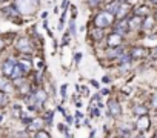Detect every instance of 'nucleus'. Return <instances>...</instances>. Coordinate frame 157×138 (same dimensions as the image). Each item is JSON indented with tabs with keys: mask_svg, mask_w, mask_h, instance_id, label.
I'll return each instance as SVG.
<instances>
[{
	"mask_svg": "<svg viewBox=\"0 0 157 138\" xmlns=\"http://www.w3.org/2000/svg\"><path fill=\"white\" fill-rule=\"evenodd\" d=\"M39 5V0H16L17 11L22 14H33Z\"/></svg>",
	"mask_w": 157,
	"mask_h": 138,
	"instance_id": "f257e3e1",
	"label": "nucleus"
},
{
	"mask_svg": "<svg viewBox=\"0 0 157 138\" xmlns=\"http://www.w3.org/2000/svg\"><path fill=\"white\" fill-rule=\"evenodd\" d=\"M46 100V94L45 91H37L34 94H31V97H28V104L31 109H39Z\"/></svg>",
	"mask_w": 157,
	"mask_h": 138,
	"instance_id": "f03ea898",
	"label": "nucleus"
},
{
	"mask_svg": "<svg viewBox=\"0 0 157 138\" xmlns=\"http://www.w3.org/2000/svg\"><path fill=\"white\" fill-rule=\"evenodd\" d=\"M113 19H114L113 14H109L108 11H102V13H99V14L96 16L94 23H96L99 28H106V26H109V25L113 23Z\"/></svg>",
	"mask_w": 157,
	"mask_h": 138,
	"instance_id": "7ed1b4c3",
	"label": "nucleus"
},
{
	"mask_svg": "<svg viewBox=\"0 0 157 138\" xmlns=\"http://www.w3.org/2000/svg\"><path fill=\"white\" fill-rule=\"evenodd\" d=\"M16 48H17L20 52H25V54H29V52L33 51L31 42H29L26 37H23V38H19V40H17V43H16Z\"/></svg>",
	"mask_w": 157,
	"mask_h": 138,
	"instance_id": "20e7f679",
	"label": "nucleus"
},
{
	"mask_svg": "<svg viewBox=\"0 0 157 138\" xmlns=\"http://www.w3.org/2000/svg\"><path fill=\"white\" fill-rule=\"evenodd\" d=\"M16 61L14 60H6L3 64H2V72L5 77H13V72H14V67H16Z\"/></svg>",
	"mask_w": 157,
	"mask_h": 138,
	"instance_id": "39448f33",
	"label": "nucleus"
},
{
	"mask_svg": "<svg viewBox=\"0 0 157 138\" xmlns=\"http://www.w3.org/2000/svg\"><path fill=\"white\" fill-rule=\"evenodd\" d=\"M136 129L139 130V132H145V130H148V127H149V118H148V115H142V117H139V120L136 121Z\"/></svg>",
	"mask_w": 157,
	"mask_h": 138,
	"instance_id": "423d86ee",
	"label": "nucleus"
},
{
	"mask_svg": "<svg viewBox=\"0 0 157 138\" xmlns=\"http://www.w3.org/2000/svg\"><path fill=\"white\" fill-rule=\"evenodd\" d=\"M120 112H122V109H120L119 103H117L116 100H111V101L108 103V114L113 115V117H119Z\"/></svg>",
	"mask_w": 157,
	"mask_h": 138,
	"instance_id": "0eeeda50",
	"label": "nucleus"
},
{
	"mask_svg": "<svg viewBox=\"0 0 157 138\" xmlns=\"http://www.w3.org/2000/svg\"><path fill=\"white\" fill-rule=\"evenodd\" d=\"M120 45H122V35L113 32V34L108 37V46H109V48H119Z\"/></svg>",
	"mask_w": 157,
	"mask_h": 138,
	"instance_id": "6e6552de",
	"label": "nucleus"
},
{
	"mask_svg": "<svg viewBox=\"0 0 157 138\" xmlns=\"http://www.w3.org/2000/svg\"><path fill=\"white\" fill-rule=\"evenodd\" d=\"M128 29H129V28H128V22H126V20H122V22H117V23H116L114 34H119V35H122V34H125Z\"/></svg>",
	"mask_w": 157,
	"mask_h": 138,
	"instance_id": "1a4fd4ad",
	"label": "nucleus"
},
{
	"mask_svg": "<svg viewBox=\"0 0 157 138\" xmlns=\"http://www.w3.org/2000/svg\"><path fill=\"white\" fill-rule=\"evenodd\" d=\"M146 54H148V51L145 49V48H134L132 49V52H131V57L132 58H143V57H146Z\"/></svg>",
	"mask_w": 157,
	"mask_h": 138,
	"instance_id": "9d476101",
	"label": "nucleus"
},
{
	"mask_svg": "<svg viewBox=\"0 0 157 138\" xmlns=\"http://www.w3.org/2000/svg\"><path fill=\"white\" fill-rule=\"evenodd\" d=\"M19 64L22 66V69H23V72H25V74H28V72L31 71V66H33V63H31L29 58H22V60L19 61Z\"/></svg>",
	"mask_w": 157,
	"mask_h": 138,
	"instance_id": "9b49d317",
	"label": "nucleus"
},
{
	"mask_svg": "<svg viewBox=\"0 0 157 138\" xmlns=\"http://www.w3.org/2000/svg\"><path fill=\"white\" fill-rule=\"evenodd\" d=\"M3 13H5V16H8V17H13V19H14V22H19V20H17V19H19L17 8H14V6H10V8H6Z\"/></svg>",
	"mask_w": 157,
	"mask_h": 138,
	"instance_id": "f8f14e48",
	"label": "nucleus"
},
{
	"mask_svg": "<svg viewBox=\"0 0 157 138\" xmlns=\"http://www.w3.org/2000/svg\"><path fill=\"white\" fill-rule=\"evenodd\" d=\"M122 52H123L122 46H119V48H113V49H109V51H108V57H109V58H114V57H122Z\"/></svg>",
	"mask_w": 157,
	"mask_h": 138,
	"instance_id": "ddd939ff",
	"label": "nucleus"
},
{
	"mask_svg": "<svg viewBox=\"0 0 157 138\" xmlns=\"http://www.w3.org/2000/svg\"><path fill=\"white\" fill-rule=\"evenodd\" d=\"M22 75H25V72H23L22 66L17 63V64H16V67H14V72H13V77H11V78H14V80H16V78H20Z\"/></svg>",
	"mask_w": 157,
	"mask_h": 138,
	"instance_id": "4468645a",
	"label": "nucleus"
},
{
	"mask_svg": "<svg viewBox=\"0 0 157 138\" xmlns=\"http://www.w3.org/2000/svg\"><path fill=\"white\" fill-rule=\"evenodd\" d=\"M42 121L40 120H33L29 124H28V130H42Z\"/></svg>",
	"mask_w": 157,
	"mask_h": 138,
	"instance_id": "2eb2a0df",
	"label": "nucleus"
},
{
	"mask_svg": "<svg viewBox=\"0 0 157 138\" xmlns=\"http://www.w3.org/2000/svg\"><path fill=\"white\" fill-rule=\"evenodd\" d=\"M8 103H10V98H8L6 92H2V91H0V107H5Z\"/></svg>",
	"mask_w": 157,
	"mask_h": 138,
	"instance_id": "dca6fc26",
	"label": "nucleus"
},
{
	"mask_svg": "<svg viewBox=\"0 0 157 138\" xmlns=\"http://www.w3.org/2000/svg\"><path fill=\"white\" fill-rule=\"evenodd\" d=\"M129 8H128V5L126 3H120V8H119V11H117V17H122V16H125L126 14V11H128Z\"/></svg>",
	"mask_w": 157,
	"mask_h": 138,
	"instance_id": "f3484780",
	"label": "nucleus"
},
{
	"mask_svg": "<svg viewBox=\"0 0 157 138\" xmlns=\"http://www.w3.org/2000/svg\"><path fill=\"white\" fill-rule=\"evenodd\" d=\"M0 89H2V92H11V85L5 80H0Z\"/></svg>",
	"mask_w": 157,
	"mask_h": 138,
	"instance_id": "a211bd4d",
	"label": "nucleus"
},
{
	"mask_svg": "<svg viewBox=\"0 0 157 138\" xmlns=\"http://www.w3.org/2000/svg\"><path fill=\"white\" fill-rule=\"evenodd\" d=\"M139 25H140V20H139V17H137V16L128 22V28H129V29H132L134 26H136V28H139Z\"/></svg>",
	"mask_w": 157,
	"mask_h": 138,
	"instance_id": "6ab92c4d",
	"label": "nucleus"
},
{
	"mask_svg": "<svg viewBox=\"0 0 157 138\" xmlns=\"http://www.w3.org/2000/svg\"><path fill=\"white\" fill-rule=\"evenodd\" d=\"M134 14H136L137 17H139V16H145V14H148V8H146V6H140L139 9H136Z\"/></svg>",
	"mask_w": 157,
	"mask_h": 138,
	"instance_id": "aec40b11",
	"label": "nucleus"
},
{
	"mask_svg": "<svg viewBox=\"0 0 157 138\" xmlns=\"http://www.w3.org/2000/svg\"><path fill=\"white\" fill-rule=\"evenodd\" d=\"M34 138H51V136H49V133H48L46 130H39Z\"/></svg>",
	"mask_w": 157,
	"mask_h": 138,
	"instance_id": "412c9836",
	"label": "nucleus"
},
{
	"mask_svg": "<svg viewBox=\"0 0 157 138\" xmlns=\"http://www.w3.org/2000/svg\"><path fill=\"white\" fill-rule=\"evenodd\" d=\"M134 114H139L140 117H142V115H146V109H145V107H142V106L134 107Z\"/></svg>",
	"mask_w": 157,
	"mask_h": 138,
	"instance_id": "4be33fe9",
	"label": "nucleus"
},
{
	"mask_svg": "<svg viewBox=\"0 0 157 138\" xmlns=\"http://www.w3.org/2000/svg\"><path fill=\"white\" fill-rule=\"evenodd\" d=\"M102 37H103V34H102V31H100V29H94V31H93V38L100 40Z\"/></svg>",
	"mask_w": 157,
	"mask_h": 138,
	"instance_id": "5701e85b",
	"label": "nucleus"
},
{
	"mask_svg": "<svg viewBox=\"0 0 157 138\" xmlns=\"http://www.w3.org/2000/svg\"><path fill=\"white\" fill-rule=\"evenodd\" d=\"M99 2H100V0H88V3H90V6H91V8H97Z\"/></svg>",
	"mask_w": 157,
	"mask_h": 138,
	"instance_id": "b1692460",
	"label": "nucleus"
},
{
	"mask_svg": "<svg viewBox=\"0 0 157 138\" xmlns=\"http://www.w3.org/2000/svg\"><path fill=\"white\" fill-rule=\"evenodd\" d=\"M129 60H131L129 55H122V57H120V61H122V63H128Z\"/></svg>",
	"mask_w": 157,
	"mask_h": 138,
	"instance_id": "393cba45",
	"label": "nucleus"
},
{
	"mask_svg": "<svg viewBox=\"0 0 157 138\" xmlns=\"http://www.w3.org/2000/svg\"><path fill=\"white\" fill-rule=\"evenodd\" d=\"M69 29H71V34L74 35V34H75V25H74V20L69 23Z\"/></svg>",
	"mask_w": 157,
	"mask_h": 138,
	"instance_id": "a878e982",
	"label": "nucleus"
},
{
	"mask_svg": "<svg viewBox=\"0 0 157 138\" xmlns=\"http://www.w3.org/2000/svg\"><path fill=\"white\" fill-rule=\"evenodd\" d=\"M3 49H5V42H3L2 38H0V52H2Z\"/></svg>",
	"mask_w": 157,
	"mask_h": 138,
	"instance_id": "bb28decb",
	"label": "nucleus"
},
{
	"mask_svg": "<svg viewBox=\"0 0 157 138\" xmlns=\"http://www.w3.org/2000/svg\"><path fill=\"white\" fill-rule=\"evenodd\" d=\"M152 106H154V107H157V95H155V97H152Z\"/></svg>",
	"mask_w": 157,
	"mask_h": 138,
	"instance_id": "cd10ccee",
	"label": "nucleus"
},
{
	"mask_svg": "<svg viewBox=\"0 0 157 138\" xmlns=\"http://www.w3.org/2000/svg\"><path fill=\"white\" fill-rule=\"evenodd\" d=\"M99 114H100L99 109H94V111H93V115H94V117H99Z\"/></svg>",
	"mask_w": 157,
	"mask_h": 138,
	"instance_id": "c85d7f7f",
	"label": "nucleus"
},
{
	"mask_svg": "<svg viewBox=\"0 0 157 138\" xmlns=\"http://www.w3.org/2000/svg\"><path fill=\"white\" fill-rule=\"evenodd\" d=\"M151 55H152V57H155V55H157V48H154V49L151 51Z\"/></svg>",
	"mask_w": 157,
	"mask_h": 138,
	"instance_id": "c756f323",
	"label": "nucleus"
},
{
	"mask_svg": "<svg viewBox=\"0 0 157 138\" xmlns=\"http://www.w3.org/2000/svg\"><path fill=\"white\" fill-rule=\"evenodd\" d=\"M65 91H66V86H62V97H65Z\"/></svg>",
	"mask_w": 157,
	"mask_h": 138,
	"instance_id": "7c9ffc66",
	"label": "nucleus"
},
{
	"mask_svg": "<svg viewBox=\"0 0 157 138\" xmlns=\"http://www.w3.org/2000/svg\"><path fill=\"white\" fill-rule=\"evenodd\" d=\"M82 92H83V95H88V89L86 88H82Z\"/></svg>",
	"mask_w": 157,
	"mask_h": 138,
	"instance_id": "2f4dec72",
	"label": "nucleus"
},
{
	"mask_svg": "<svg viewBox=\"0 0 157 138\" xmlns=\"http://www.w3.org/2000/svg\"><path fill=\"white\" fill-rule=\"evenodd\" d=\"M136 138H145V136H143V135H137Z\"/></svg>",
	"mask_w": 157,
	"mask_h": 138,
	"instance_id": "473e14b6",
	"label": "nucleus"
},
{
	"mask_svg": "<svg viewBox=\"0 0 157 138\" xmlns=\"http://www.w3.org/2000/svg\"><path fill=\"white\" fill-rule=\"evenodd\" d=\"M2 118H3V117H2V115H0V121H2Z\"/></svg>",
	"mask_w": 157,
	"mask_h": 138,
	"instance_id": "72a5a7b5",
	"label": "nucleus"
},
{
	"mask_svg": "<svg viewBox=\"0 0 157 138\" xmlns=\"http://www.w3.org/2000/svg\"><path fill=\"white\" fill-rule=\"evenodd\" d=\"M2 2H5V0H0V3H2Z\"/></svg>",
	"mask_w": 157,
	"mask_h": 138,
	"instance_id": "f704fd0d",
	"label": "nucleus"
},
{
	"mask_svg": "<svg viewBox=\"0 0 157 138\" xmlns=\"http://www.w3.org/2000/svg\"><path fill=\"white\" fill-rule=\"evenodd\" d=\"M152 2H155V3H157V0H152Z\"/></svg>",
	"mask_w": 157,
	"mask_h": 138,
	"instance_id": "c9c22d12",
	"label": "nucleus"
},
{
	"mask_svg": "<svg viewBox=\"0 0 157 138\" xmlns=\"http://www.w3.org/2000/svg\"><path fill=\"white\" fill-rule=\"evenodd\" d=\"M155 17H157V13H155Z\"/></svg>",
	"mask_w": 157,
	"mask_h": 138,
	"instance_id": "e433bc0d",
	"label": "nucleus"
},
{
	"mask_svg": "<svg viewBox=\"0 0 157 138\" xmlns=\"http://www.w3.org/2000/svg\"><path fill=\"white\" fill-rule=\"evenodd\" d=\"M154 138H157V135H155V136H154Z\"/></svg>",
	"mask_w": 157,
	"mask_h": 138,
	"instance_id": "4c0bfd02",
	"label": "nucleus"
}]
</instances>
